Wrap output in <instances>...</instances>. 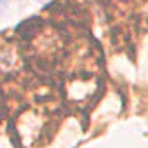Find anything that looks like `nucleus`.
I'll return each mask as SVG.
<instances>
[]
</instances>
